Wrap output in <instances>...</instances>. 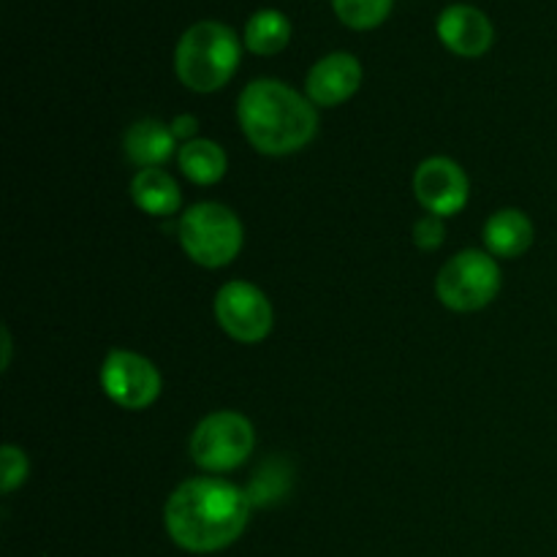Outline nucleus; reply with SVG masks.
Masks as SVG:
<instances>
[{
	"label": "nucleus",
	"mask_w": 557,
	"mask_h": 557,
	"mask_svg": "<svg viewBox=\"0 0 557 557\" xmlns=\"http://www.w3.org/2000/svg\"><path fill=\"white\" fill-rule=\"evenodd\" d=\"M169 128H172L174 139L183 141V145L190 139H199V136H196V131H199V120H196L194 114H177V117L169 123Z\"/></svg>",
	"instance_id": "nucleus-21"
},
{
	"label": "nucleus",
	"mask_w": 557,
	"mask_h": 557,
	"mask_svg": "<svg viewBox=\"0 0 557 557\" xmlns=\"http://www.w3.org/2000/svg\"><path fill=\"white\" fill-rule=\"evenodd\" d=\"M245 490H248V498L253 506H272L288 493V476L283 473L281 462H267L264 468L256 471V479Z\"/></svg>",
	"instance_id": "nucleus-18"
},
{
	"label": "nucleus",
	"mask_w": 557,
	"mask_h": 557,
	"mask_svg": "<svg viewBox=\"0 0 557 557\" xmlns=\"http://www.w3.org/2000/svg\"><path fill=\"white\" fill-rule=\"evenodd\" d=\"M248 490L226 479L201 476L180 484L166 500L163 525L185 553L210 555L232 547L250 520Z\"/></svg>",
	"instance_id": "nucleus-1"
},
{
	"label": "nucleus",
	"mask_w": 557,
	"mask_h": 557,
	"mask_svg": "<svg viewBox=\"0 0 557 557\" xmlns=\"http://www.w3.org/2000/svg\"><path fill=\"white\" fill-rule=\"evenodd\" d=\"M215 319L228 337L248 346L264 341L275 324L267 294L248 281H228L218 288Z\"/></svg>",
	"instance_id": "nucleus-7"
},
{
	"label": "nucleus",
	"mask_w": 557,
	"mask_h": 557,
	"mask_svg": "<svg viewBox=\"0 0 557 557\" xmlns=\"http://www.w3.org/2000/svg\"><path fill=\"white\" fill-rule=\"evenodd\" d=\"M392 3H395V0H332L335 14L341 16L343 25L354 27V30L379 27L381 22L389 16Z\"/></svg>",
	"instance_id": "nucleus-17"
},
{
	"label": "nucleus",
	"mask_w": 557,
	"mask_h": 557,
	"mask_svg": "<svg viewBox=\"0 0 557 557\" xmlns=\"http://www.w3.org/2000/svg\"><path fill=\"white\" fill-rule=\"evenodd\" d=\"M237 120L264 156H294L319 131L315 103L281 79H253L237 98Z\"/></svg>",
	"instance_id": "nucleus-2"
},
{
	"label": "nucleus",
	"mask_w": 557,
	"mask_h": 557,
	"mask_svg": "<svg viewBox=\"0 0 557 557\" xmlns=\"http://www.w3.org/2000/svg\"><path fill=\"white\" fill-rule=\"evenodd\" d=\"M27 473H30V466H27L25 451L5 444L0 449V493L9 495L16 487H22L27 482Z\"/></svg>",
	"instance_id": "nucleus-19"
},
{
	"label": "nucleus",
	"mask_w": 557,
	"mask_h": 557,
	"mask_svg": "<svg viewBox=\"0 0 557 557\" xmlns=\"http://www.w3.org/2000/svg\"><path fill=\"white\" fill-rule=\"evenodd\" d=\"M256 446V430L243 413L215 411L196 424L190 435V460L207 473H228L243 466Z\"/></svg>",
	"instance_id": "nucleus-6"
},
{
	"label": "nucleus",
	"mask_w": 557,
	"mask_h": 557,
	"mask_svg": "<svg viewBox=\"0 0 557 557\" xmlns=\"http://www.w3.org/2000/svg\"><path fill=\"white\" fill-rule=\"evenodd\" d=\"M536 239L531 218L522 210H498L484 223V245L495 259H520Z\"/></svg>",
	"instance_id": "nucleus-13"
},
{
	"label": "nucleus",
	"mask_w": 557,
	"mask_h": 557,
	"mask_svg": "<svg viewBox=\"0 0 557 557\" xmlns=\"http://www.w3.org/2000/svg\"><path fill=\"white\" fill-rule=\"evenodd\" d=\"M500 283H504V275L495 256H490L487 250L468 248L441 267L435 277V294L444 308L455 313H473V310L487 308L498 297Z\"/></svg>",
	"instance_id": "nucleus-5"
},
{
	"label": "nucleus",
	"mask_w": 557,
	"mask_h": 557,
	"mask_svg": "<svg viewBox=\"0 0 557 557\" xmlns=\"http://www.w3.org/2000/svg\"><path fill=\"white\" fill-rule=\"evenodd\" d=\"M177 166L194 185H215L226 174L228 158L212 139H190L180 147Z\"/></svg>",
	"instance_id": "nucleus-15"
},
{
	"label": "nucleus",
	"mask_w": 557,
	"mask_h": 557,
	"mask_svg": "<svg viewBox=\"0 0 557 557\" xmlns=\"http://www.w3.org/2000/svg\"><path fill=\"white\" fill-rule=\"evenodd\" d=\"M123 150L125 158L139 169H161V163L180 152L169 123H161L156 117H145L131 125L123 136Z\"/></svg>",
	"instance_id": "nucleus-12"
},
{
	"label": "nucleus",
	"mask_w": 557,
	"mask_h": 557,
	"mask_svg": "<svg viewBox=\"0 0 557 557\" xmlns=\"http://www.w3.org/2000/svg\"><path fill=\"white\" fill-rule=\"evenodd\" d=\"M161 373L147 357L134 351H109L101 364V389L125 411H145L161 395Z\"/></svg>",
	"instance_id": "nucleus-8"
},
{
	"label": "nucleus",
	"mask_w": 557,
	"mask_h": 557,
	"mask_svg": "<svg viewBox=\"0 0 557 557\" xmlns=\"http://www.w3.org/2000/svg\"><path fill=\"white\" fill-rule=\"evenodd\" d=\"M438 38L446 49H451L460 58H482L493 47V22L482 9L468 3L446 5L438 16Z\"/></svg>",
	"instance_id": "nucleus-10"
},
{
	"label": "nucleus",
	"mask_w": 557,
	"mask_h": 557,
	"mask_svg": "<svg viewBox=\"0 0 557 557\" xmlns=\"http://www.w3.org/2000/svg\"><path fill=\"white\" fill-rule=\"evenodd\" d=\"M243 58L237 33L215 20H201L180 36L174 49L177 79L194 92H215L234 76Z\"/></svg>",
	"instance_id": "nucleus-3"
},
{
	"label": "nucleus",
	"mask_w": 557,
	"mask_h": 557,
	"mask_svg": "<svg viewBox=\"0 0 557 557\" xmlns=\"http://www.w3.org/2000/svg\"><path fill=\"white\" fill-rule=\"evenodd\" d=\"M131 199L141 212L156 218H169L183 205L177 180L163 169H139L131 180Z\"/></svg>",
	"instance_id": "nucleus-14"
},
{
	"label": "nucleus",
	"mask_w": 557,
	"mask_h": 557,
	"mask_svg": "<svg viewBox=\"0 0 557 557\" xmlns=\"http://www.w3.org/2000/svg\"><path fill=\"white\" fill-rule=\"evenodd\" d=\"M177 237L185 256L207 270L228 267L239 256L245 243L243 221L218 201H199L188 207L177 223Z\"/></svg>",
	"instance_id": "nucleus-4"
},
{
	"label": "nucleus",
	"mask_w": 557,
	"mask_h": 557,
	"mask_svg": "<svg viewBox=\"0 0 557 557\" xmlns=\"http://www.w3.org/2000/svg\"><path fill=\"white\" fill-rule=\"evenodd\" d=\"M446 239V226L444 218L438 215H424L413 223V245L419 250H438Z\"/></svg>",
	"instance_id": "nucleus-20"
},
{
	"label": "nucleus",
	"mask_w": 557,
	"mask_h": 557,
	"mask_svg": "<svg viewBox=\"0 0 557 557\" xmlns=\"http://www.w3.org/2000/svg\"><path fill=\"white\" fill-rule=\"evenodd\" d=\"M413 196L419 205L438 218H451L466 210L471 183L466 169L444 156H433L413 172Z\"/></svg>",
	"instance_id": "nucleus-9"
},
{
	"label": "nucleus",
	"mask_w": 557,
	"mask_h": 557,
	"mask_svg": "<svg viewBox=\"0 0 557 557\" xmlns=\"http://www.w3.org/2000/svg\"><path fill=\"white\" fill-rule=\"evenodd\" d=\"M292 38V22L275 9H261L245 25V47L253 54H277Z\"/></svg>",
	"instance_id": "nucleus-16"
},
{
	"label": "nucleus",
	"mask_w": 557,
	"mask_h": 557,
	"mask_svg": "<svg viewBox=\"0 0 557 557\" xmlns=\"http://www.w3.org/2000/svg\"><path fill=\"white\" fill-rule=\"evenodd\" d=\"M362 85V63L351 52H332L308 71L305 92L315 107H341Z\"/></svg>",
	"instance_id": "nucleus-11"
}]
</instances>
